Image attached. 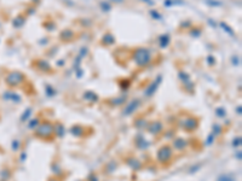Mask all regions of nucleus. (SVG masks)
Here are the masks:
<instances>
[{"label": "nucleus", "instance_id": "1", "mask_svg": "<svg viewBox=\"0 0 242 181\" xmlns=\"http://www.w3.org/2000/svg\"><path fill=\"white\" fill-rule=\"evenodd\" d=\"M134 60L138 65H147L149 62H150V55L148 52V50L145 48H139L134 53Z\"/></svg>", "mask_w": 242, "mask_h": 181}, {"label": "nucleus", "instance_id": "2", "mask_svg": "<svg viewBox=\"0 0 242 181\" xmlns=\"http://www.w3.org/2000/svg\"><path fill=\"white\" fill-rule=\"evenodd\" d=\"M54 132H55L54 126L51 125L50 122H44L43 125L38 128V130H36L35 134L38 136H41V138H49Z\"/></svg>", "mask_w": 242, "mask_h": 181}, {"label": "nucleus", "instance_id": "3", "mask_svg": "<svg viewBox=\"0 0 242 181\" xmlns=\"http://www.w3.org/2000/svg\"><path fill=\"white\" fill-rule=\"evenodd\" d=\"M172 157V148L170 146H162L159 151H157V159L161 162V163H164L166 164L167 162H170V159Z\"/></svg>", "mask_w": 242, "mask_h": 181}, {"label": "nucleus", "instance_id": "4", "mask_svg": "<svg viewBox=\"0 0 242 181\" xmlns=\"http://www.w3.org/2000/svg\"><path fill=\"white\" fill-rule=\"evenodd\" d=\"M161 128H162L161 123H159V122H153V123L150 125V127H149V132L153 133V134H157V133L161 130Z\"/></svg>", "mask_w": 242, "mask_h": 181}, {"label": "nucleus", "instance_id": "5", "mask_svg": "<svg viewBox=\"0 0 242 181\" xmlns=\"http://www.w3.org/2000/svg\"><path fill=\"white\" fill-rule=\"evenodd\" d=\"M160 82H161V77H157L156 81H155L154 83L151 85V87H149V90H148V92H147V94H148V95H149V94H153V93L155 92V90L157 88V85H159Z\"/></svg>", "mask_w": 242, "mask_h": 181}, {"label": "nucleus", "instance_id": "6", "mask_svg": "<svg viewBox=\"0 0 242 181\" xmlns=\"http://www.w3.org/2000/svg\"><path fill=\"white\" fill-rule=\"evenodd\" d=\"M138 105H139V102H138V100H133L132 104H130V105H128V108L126 109V111H125V113H126V115H128V113H133V111H134L133 109H136V108H137Z\"/></svg>", "mask_w": 242, "mask_h": 181}, {"label": "nucleus", "instance_id": "7", "mask_svg": "<svg viewBox=\"0 0 242 181\" xmlns=\"http://www.w3.org/2000/svg\"><path fill=\"white\" fill-rule=\"evenodd\" d=\"M160 40L162 41V42H161V47H166L167 44H168V41H170V38H168L167 35H162V36L160 38Z\"/></svg>", "mask_w": 242, "mask_h": 181}, {"label": "nucleus", "instance_id": "8", "mask_svg": "<svg viewBox=\"0 0 242 181\" xmlns=\"http://www.w3.org/2000/svg\"><path fill=\"white\" fill-rule=\"evenodd\" d=\"M185 145V141L184 140H182V139H179V140H176V146H180V150L183 148V146Z\"/></svg>", "mask_w": 242, "mask_h": 181}, {"label": "nucleus", "instance_id": "9", "mask_svg": "<svg viewBox=\"0 0 242 181\" xmlns=\"http://www.w3.org/2000/svg\"><path fill=\"white\" fill-rule=\"evenodd\" d=\"M218 181H232V179H231L230 176H226V175H221L219 179H218Z\"/></svg>", "mask_w": 242, "mask_h": 181}, {"label": "nucleus", "instance_id": "10", "mask_svg": "<svg viewBox=\"0 0 242 181\" xmlns=\"http://www.w3.org/2000/svg\"><path fill=\"white\" fill-rule=\"evenodd\" d=\"M149 2V5H153V0H147Z\"/></svg>", "mask_w": 242, "mask_h": 181}, {"label": "nucleus", "instance_id": "11", "mask_svg": "<svg viewBox=\"0 0 242 181\" xmlns=\"http://www.w3.org/2000/svg\"><path fill=\"white\" fill-rule=\"evenodd\" d=\"M50 181H58V180H56V179H51Z\"/></svg>", "mask_w": 242, "mask_h": 181}]
</instances>
